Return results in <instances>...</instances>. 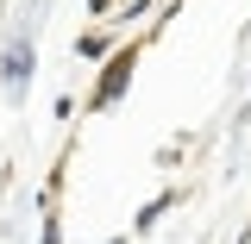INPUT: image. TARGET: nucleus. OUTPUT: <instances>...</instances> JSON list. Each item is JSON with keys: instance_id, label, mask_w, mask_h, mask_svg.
<instances>
[{"instance_id": "1", "label": "nucleus", "mask_w": 251, "mask_h": 244, "mask_svg": "<svg viewBox=\"0 0 251 244\" xmlns=\"http://www.w3.org/2000/svg\"><path fill=\"white\" fill-rule=\"evenodd\" d=\"M126 82H132V50H126V57H113L107 63V75H100V88H94V107H113V100H120V88Z\"/></svg>"}, {"instance_id": "2", "label": "nucleus", "mask_w": 251, "mask_h": 244, "mask_svg": "<svg viewBox=\"0 0 251 244\" xmlns=\"http://www.w3.org/2000/svg\"><path fill=\"white\" fill-rule=\"evenodd\" d=\"M0 75H6V82L19 88V82L31 75V44H13V50H6V69H0Z\"/></svg>"}]
</instances>
